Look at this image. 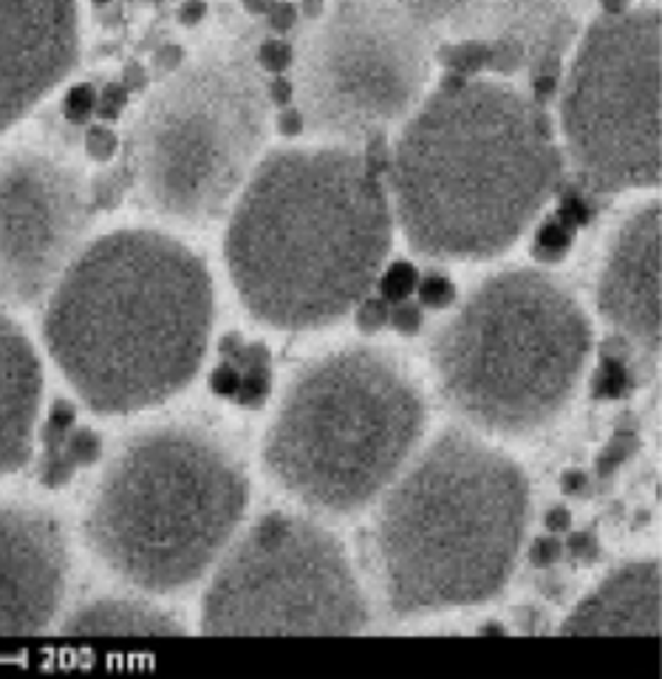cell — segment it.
Wrapping results in <instances>:
<instances>
[{
	"label": "cell",
	"mask_w": 662,
	"mask_h": 679,
	"mask_svg": "<svg viewBox=\"0 0 662 679\" xmlns=\"http://www.w3.org/2000/svg\"><path fill=\"white\" fill-rule=\"evenodd\" d=\"M391 241V199L366 156L351 145L277 148L230 208L224 258L258 323L315 331L371 295Z\"/></svg>",
	"instance_id": "1"
},
{
	"label": "cell",
	"mask_w": 662,
	"mask_h": 679,
	"mask_svg": "<svg viewBox=\"0 0 662 679\" xmlns=\"http://www.w3.org/2000/svg\"><path fill=\"white\" fill-rule=\"evenodd\" d=\"M388 181L393 219L419 255L487 261L558 193L564 156L538 99L448 72L399 134Z\"/></svg>",
	"instance_id": "2"
},
{
	"label": "cell",
	"mask_w": 662,
	"mask_h": 679,
	"mask_svg": "<svg viewBox=\"0 0 662 679\" xmlns=\"http://www.w3.org/2000/svg\"><path fill=\"white\" fill-rule=\"evenodd\" d=\"M212 320V275L190 246L159 230H114L60 275L43 337L74 394L97 414L123 416L196 380Z\"/></svg>",
	"instance_id": "3"
},
{
	"label": "cell",
	"mask_w": 662,
	"mask_h": 679,
	"mask_svg": "<svg viewBox=\"0 0 662 679\" xmlns=\"http://www.w3.org/2000/svg\"><path fill=\"white\" fill-rule=\"evenodd\" d=\"M527 473L484 439L444 431L402 470L374 521L397 617L479 606L507 588L529 521Z\"/></svg>",
	"instance_id": "4"
},
{
	"label": "cell",
	"mask_w": 662,
	"mask_h": 679,
	"mask_svg": "<svg viewBox=\"0 0 662 679\" xmlns=\"http://www.w3.org/2000/svg\"><path fill=\"white\" fill-rule=\"evenodd\" d=\"M246 501L250 481L224 442L193 425L148 427L99 476L85 541L119 581L170 595L219 563Z\"/></svg>",
	"instance_id": "5"
},
{
	"label": "cell",
	"mask_w": 662,
	"mask_h": 679,
	"mask_svg": "<svg viewBox=\"0 0 662 679\" xmlns=\"http://www.w3.org/2000/svg\"><path fill=\"white\" fill-rule=\"evenodd\" d=\"M424 394L393 354L371 346L303 365L264 439V467L309 510L351 516L406 470L424 434Z\"/></svg>",
	"instance_id": "6"
},
{
	"label": "cell",
	"mask_w": 662,
	"mask_h": 679,
	"mask_svg": "<svg viewBox=\"0 0 662 679\" xmlns=\"http://www.w3.org/2000/svg\"><path fill=\"white\" fill-rule=\"evenodd\" d=\"M592 323L549 272L513 266L484 278L437 331L433 369L444 402L487 434L549 425L584 380Z\"/></svg>",
	"instance_id": "7"
},
{
	"label": "cell",
	"mask_w": 662,
	"mask_h": 679,
	"mask_svg": "<svg viewBox=\"0 0 662 679\" xmlns=\"http://www.w3.org/2000/svg\"><path fill=\"white\" fill-rule=\"evenodd\" d=\"M270 88L241 49H207L170 68L130 128V176L150 213L176 224L224 219L261 162Z\"/></svg>",
	"instance_id": "8"
},
{
	"label": "cell",
	"mask_w": 662,
	"mask_h": 679,
	"mask_svg": "<svg viewBox=\"0 0 662 679\" xmlns=\"http://www.w3.org/2000/svg\"><path fill=\"white\" fill-rule=\"evenodd\" d=\"M362 586L335 532L295 512H264L212 566L204 634H360Z\"/></svg>",
	"instance_id": "9"
},
{
	"label": "cell",
	"mask_w": 662,
	"mask_h": 679,
	"mask_svg": "<svg viewBox=\"0 0 662 679\" xmlns=\"http://www.w3.org/2000/svg\"><path fill=\"white\" fill-rule=\"evenodd\" d=\"M560 125L575 184L589 195L660 184V9L603 14L586 29Z\"/></svg>",
	"instance_id": "10"
},
{
	"label": "cell",
	"mask_w": 662,
	"mask_h": 679,
	"mask_svg": "<svg viewBox=\"0 0 662 679\" xmlns=\"http://www.w3.org/2000/svg\"><path fill=\"white\" fill-rule=\"evenodd\" d=\"M431 49L393 0H335L292 54L303 128L340 145L382 136L422 99Z\"/></svg>",
	"instance_id": "11"
},
{
	"label": "cell",
	"mask_w": 662,
	"mask_h": 679,
	"mask_svg": "<svg viewBox=\"0 0 662 679\" xmlns=\"http://www.w3.org/2000/svg\"><path fill=\"white\" fill-rule=\"evenodd\" d=\"M91 193L80 170L38 150L0 159V304L29 309L52 295L85 246Z\"/></svg>",
	"instance_id": "12"
},
{
	"label": "cell",
	"mask_w": 662,
	"mask_h": 679,
	"mask_svg": "<svg viewBox=\"0 0 662 679\" xmlns=\"http://www.w3.org/2000/svg\"><path fill=\"white\" fill-rule=\"evenodd\" d=\"M69 538L52 510L0 505V637H34L60 615Z\"/></svg>",
	"instance_id": "13"
},
{
	"label": "cell",
	"mask_w": 662,
	"mask_h": 679,
	"mask_svg": "<svg viewBox=\"0 0 662 679\" xmlns=\"http://www.w3.org/2000/svg\"><path fill=\"white\" fill-rule=\"evenodd\" d=\"M77 60V0H0V134L29 117Z\"/></svg>",
	"instance_id": "14"
},
{
	"label": "cell",
	"mask_w": 662,
	"mask_h": 679,
	"mask_svg": "<svg viewBox=\"0 0 662 679\" xmlns=\"http://www.w3.org/2000/svg\"><path fill=\"white\" fill-rule=\"evenodd\" d=\"M598 309L654 369L660 360V201H645L618 226L600 272Z\"/></svg>",
	"instance_id": "15"
},
{
	"label": "cell",
	"mask_w": 662,
	"mask_h": 679,
	"mask_svg": "<svg viewBox=\"0 0 662 679\" xmlns=\"http://www.w3.org/2000/svg\"><path fill=\"white\" fill-rule=\"evenodd\" d=\"M592 0H482L476 38L518 45L533 74H560L580 38Z\"/></svg>",
	"instance_id": "16"
},
{
	"label": "cell",
	"mask_w": 662,
	"mask_h": 679,
	"mask_svg": "<svg viewBox=\"0 0 662 679\" xmlns=\"http://www.w3.org/2000/svg\"><path fill=\"white\" fill-rule=\"evenodd\" d=\"M43 402V362L29 335L0 311V476L32 456Z\"/></svg>",
	"instance_id": "17"
},
{
	"label": "cell",
	"mask_w": 662,
	"mask_h": 679,
	"mask_svg": "<svg viewBox=\"0 0 662 679\" xmlns=\"http://www.w3.org/2000/svg\"><path fill=\"white\" fill-rule=\"evenodd\" d=\"M660 563L637 561L611 572L564 620V634L660 637Z\"/></svg>",
	"instance_id": "18"
},
{
	"label": "cell",
	"mask_w": 662,
	"mask_h": 679,
	"mask_svg": "<svg viewBox=\"0 0 662 679\" xmlns=\"http://www.w3.org/2000/svg\"><path fill=\"white\" fill-rule=\"evenodd\" d=\"M60 634L74 637H179L185 623L141 597H94L71 608Z\"/></svg>",
	"instance_id": "19"
},
{
	"label": "cell",
	"mask_w": 662,
	"mask_h": 679,
	"mask_svg": "<svg viewBox=\"0 0 662 679\" xmlns=\"http://www.w3.org/2000/svg\"><path fill=\"white\" fill-rule=\"evenodd\" d=\"M433 45L476 38L482 0H393Z\"/></svg>",
	"instance_id": "20"
},
{
	"label": "cell",
	"mask_w": 662,
	"mask_h": 679,
	"mask_svg": "<svg viewBox=\"0 0 662 679\" xmlns=\"http://www.w3.org/2000/svg\"><path fill=\"white\" fill-rule=\"evenodd\" d=\"M437 54L448 65V72H456L462 77L487 72V40L482 38H462L453 40V43H442Z\"/></svg>",
	"instance_id": "21"
},
{
	"label": "cell",
	"mask_w": 662,
	"mask_h": 679,
	"mask_svg": "<svg viewBox=\"0 0 662 679\" xmlns=\"http://www.w3.org/2000/svg\"><path fill=\"white\" fill-rule=\"evenodd\" d=\"M575 238V226H569L560 219H549L540 224L538 241H535V255L544 261H558L569 253Z\"/></svg>",
	"instance_id": "22"
},
{
	"label": "cell",
	"mask_w": 662,
	"mask_h": 679,
	"mask_svg": "<svg viewBox=\"0 0 662 679\" xmlns=\"http://www.w3.org/2000/svg\"><path fill=\"white\" fill-rule=\"evenodd\" d=\"M419 284V272L413 269L411 264H406V261H399V264H391L386 269V275H382V300L386 304H402V300H408V295H413L417 291Z\"/></svg>",
	"instance_id": "23"
},
{
	"label": "cell",
	"mask_w": 662,
	"mask_h": 679,
	"mask_svg": "<svg viewBox=\"0 0 662 679\" xmlns=\"http://www.w3.org/2000/svg\"><path fill=\"white\" fill-rule=\"evenodd\" d=\"M522 68H527V65H524V54L518 45L507 43V40H487V72L509 77Z\"/></svg>",
	"instance_id": "24"
},
{
	"label": "cell",
	"mask_w": 662,
	"mask_h": 679,
	"mask_svg": "<svg viewBox=\"0 0 662 679\" xmlns=\"http://www.w3.org/2000/svg\"><path fill=\"white\" fill-rule=\"evenodd\" d=\"M637 450V434H634V427H620L618 434L611 436L609 447L603 450V456L598 459V470L600 476H611V470L618 465H623L626 459H629L631 453Z\"/></svg>",
	"instance_id": "25"
},
{
	"label": "cell",
	"mask_w": 662,
	"mask_h": 679,
	"mask_svg": "<svg viewBox=\"0 0 662 679\" xmlns=\"http://www.w3.org/2000/svg\"><path fill=\"white\" fill-rule=\"evenodd\" d=\"M417 291L419 300H422L424 306H431V309H448V306L456 300V286H453L451 278H444V275H428V278L419 280Z\"/></svg>",
	"instance_id": "26"
},
{
	"label": "cell",
	"mask_w": 662,
	"mask_h": 679,
	"mask_svg": "<svg viewBox=\"0 0 662 679\" xmlns=\"http://www.w3.org/2000/svg\"><path fill=\"white\" fill-rule=\"evenodd\" d=\"M589 199H592V195L586 193L584 188H578V184H575V188L564 195V201H560L558 219L566 221L569 226H575V230H578V226H584V224H589V221H592V215H595V208L589 204Z\"/></svg>",
	"instance_id": "27"
},
{
	"label": "cell",
	"mask_w": 662,
	"mask_h": 679,
	"mask_svg": "<svg viewBox=\"0 0 662 679\" xmlns=\"http://www.w3.org/2000/svg\"><path fill=\"white\" fill-rule=\"evenodd\" d=\"M354 311H357V329L362 335H377L380 329H386L388 317H391L388 304L382 298H362Z\"/></svg>",
	"instance_id": "28"
},
{
	"label": "cell",
	"mask_w": 662,
	"mask_h": 679,
	"mask_svg": "<svg viewBox=\"0 0 662 679\" xmlns=\"http://www.w3.org/2000/svg\"><path fill=\"white\" fill-rule=\"evenodd\" d=\"M422 309H419L417 304H402L397 306V309L391 311V317H388V323L393 326V329L399 331V335H406V337H413L419 329H422Z\"/></svg>",
	"instance_id": "29"
},
{
	"label": "cell",
	"mask_w": 662,
	"mask_h": 679,
	"mask_svg": "<svg viewBox=\"0 0 662 679\" xmlns=\"http://www.w3.org/2000/svg\"><path fill=\"white\" fill-rule=\"evenodd\" d=\"M564 558V543L558 541V538H538V541L533 543V550H529V563L533 566H555V563Z\"/></svg>",
	"instance_id": "30"
},
{
	"label": "cell",
	"mask_w": 662,
	"mask_h": 679,
	"mask_svg": "<svg viewBox=\"0 0 662 679\" xmlns=\"http://www.w3.org/2000/svg\"><path fill=\"white\" fill-rule=\"evenodd\" d=\"M566 547H569V552H572V555L584 563L598 561V555H600L598 538L589 535V532H575V535L566 541Z\"/></svg>",
	"instance_id": "31"
},
{
	"label": "cell",
	"mask_w": 662,
	"mask_h": 679,
	"mask_svg": "<svg viewBox=\"0 0 662 679\" xmlns=\"http://www.w3.org/2000/svg\"><path fill=\"white\" fill-rule=\"evenodd\" d=\"M560 487H564L566 496L584 498V496H589V490H592V481H589V476H586V473L569 470V473H564Z\"/></svg>",
	"instance_id": "32"
},
{
	"label": "cell",
	"mask_w": 662,
	"mask_h": 679,
	"mask_svg": "<svg viewBox=\"0 0 662 679\" xmlns=\"http://www.w3.org/2000/svg\"><path fill=\"white\" fill-rule=\"evenodd\" d=\"M264 63L270 65V68H275V72H281V68H290V65H292V49L286 43H270L264 49Z\"/></svg>",
	"instance_id": "33"
},
{
	"label": "cell",
	"mask_w": 662,
	"mask_h": 679,
	"mask_svg": "<svg viewBox=\"0 0 662 679\" xmlns=\"http://www.w3.org/2000/svg\"><path fill=\"white\" fill-rule=\"evenodd\" d=\"M544 524L553 532H566L572 527V512L566 510V507H553V510L547 512V518H544Z\"/></svg>",
	"instance_id": "34"
},
{
	"label": "cell",
	"mask_w": 662,
	"mask_h": 679,
	"mask_svg": "<svg viewBox=\"0 0 662 679\" xmlns=\"http://www.w3.org/2000/svg\"><path fill=\"white\" fill-rule=\"evenodd\" d=\"M88 148H91V153L103 159V156H108L111 150H114V136L105 134V130H94L88 139Z\"/></svg>",
	"instance_id": "35"
},
{
	"label": "cell",
	"mask_w": 662,
	"mask_h": 679,
	"mask_svg": "<svg viewBox=\"0 0 662 679\" xmlns=\"http://www.w3.org/2000/svg\"><path fill=\"white\" fill-rule=\"evenodd\" d=\"M533 88H535V99L549 97L558 88V74H533Z\"/></svg>",
	"instance_id": "36"
},
{
	"label": "cell",
	"mask_w": 662,
	"mask_h": 679,
	"mask_svg": "<svg viewBox=\"0 0 662 679\" xmlns=\"http://www.w3.org/2000/svg\"><path fill=\"white\" fill-rule=\"evenodd\" d=\"M270 18L277 29H286L295 23V9H292L290 3H277V7H272Z\"/></svg>",
	"instance_id": "37"
},
{
	"label": "cell",
	"mask_w": 662,
	"mask_h": 679,
	"mask_svg": "<svg viewBox=\"0 0 662 679\" xmlns=\"http://www.w3.org/2000/svg\"><path fill=\"white\" fill-rule=\"evenodd\" d=\"M91 105H94V97H91L88 88H80L77 94L71 97V110H74L77 117H80V114H85V110H88Z\"/></svg>",
	"instance_id": "38"
},
{
	"label": "cell",
	"mask_w": 662,
	"mask_h": 679,
	"mask_svg": "<svg viewBox=\"0 0 662 679\" xmlns=\"http://www.w3.org/2000/svg\"><path fill=\"white\" fill-rule=\"evenodd\" d=\"M281 128L286 130V134H297V130L303 128V119H301V114H297V108L295 110H286V114H283V117H281Z\"/></svg>",
	"instance_id": "39"
},
{
	"label": "cell",
	"mask_w": 662,
	"mask_h": 679,
	"mask_svg": "<svg viewBox=\"0 0 662 679\" xmlns=\"http://www.w3.org/2000/svg\"><path fill=\"white\" fill-rule=\"evenodd\" d=\"M606 9V14H620L626 12V7H629V0H600Z\"/></svg>",
	"instance_id": "40"
},
{
	"label": "cell",
	"mask_w": 662,
	"mask_h": 679,
	"mask_svg": "<svg viewBox=\"0 0 662 679\" xmlns=\"http://www.w3.org/2000/svg\"><path fill=\"white\" fill-rule=\"evenodd\" d=\"M306 14H309V20L321 18V14H323V0H306Z\"/></svg>",
	"instance_id": "41"
},
{
	"label": "cell",
	"mask_w": 662,
	"mask_h": 679,
	"mask_svg": "<svg viewBox=\"0 0 662 679\" xmlns=\"http://www.w3.org/2000/svg\"><path fill=\"white\" fill-rule=\"evenodd\" d=\"M201 12H204V9H201L199 3H190V7L185 9V20H190V23H193V20L201 18Z\"/></svg>",
	"instance_id": "42"
},
{
	"label": "cell",
	"mask_w": 662,
	"mask_h": 679,
	"mask_svg": "<svg viewBox=\"0 0 662 679\" xmlns=\"http://www.w3.org/2000/svg\"><path fill=\"white\" fill-rule=\"evenodd\" d=\"M482 634H507V628L502 623H490V626H482Z\"/></svg>",
	"instance_id": "43"
},
{
	"label": "cell",
	"mask_w": 662,
	"mask_h": 679,
	"mask_svg": "<svg viewBox=\"0 0 662 679\" xmlns=\"http://www.w3.org/2000/svg\"><path fill=\"white\" fill-rule=\"evenodd\" d=\"M246 7H250V9H266V7H272V0H246Z\"/></svg>",
	"instance_id": "44"
}]
</instances>
